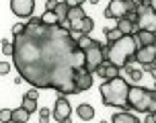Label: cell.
<instances>
[{
  "instance_id": "6da1fadb",
  "label": "cell",
  "mask_w": 156,
  "mask_h": 123,
  "mask_svg": "<svg viewBox=\"0 0 156 123\" xmlns=\"http://www.w3.org/2000/svg\"><path fill=\"white\" fill-rule=\"evenodd\" d=\"M12 64L19 76L33 88H54L60 94H76L74 76L84 68V51L76 37L60 25H43L39 16L25 23L12 39Z\"/></svg>"
},
{
  "instance_id": "7a4b0ae2",
  "label": "cell",
  "mask_w": 156,
  "mask_h": 123,
  "mask_svg": "<svg viewBox=\"0 0 156 123\" xmlns=\"http://www.w3.org/2000/svg\"><path fill=\"white\" fill-rule=\"evenodd\" d=\"M138 47H140V43L136 41L133 35H121L117 41L109 43V47L105 49V60L121 70L133 60Z\"/></svg>"
},
{
  "instance_id": "3957f363",
  "label": "cell",
  "mask_w": 156,
  "mask_h": 123,
  "mask_svg": "<svg viewBox=\"0 0 156 123\" xmlns=\"http://www.w3.org/2000/svg\"><path fill=\"white\" fill-rule=\"evenodd\" d=\"M101 100L107 107H119V109H127V92H129V84L123 76L111 78L105 80L101 84Z\"/></svg>"
},
{
  "instance_id": "277c9868",
  "label": "cell",
  "mask_w": 156,
  "mask_h": 123,
  "mask_svg": "<svg viewBox=\"0 0 156 123\" xmlns=\"http://www.w3.org/2000/svg\"><path fill=\"white\" fill-rule=\"evenodd\" d=\"M127 109H136L138 113L156 115V90L144 86H129L127 92Z\"/></svg>"
},
{
  "instance_id": "5b68a950",
  "label": "cell",
  "mask_w": 156,
  "mask_h": 123,
  "mask_svg": "<svg viewBox=\"0 0 156 123\" xmlns=\"http://www.w3.org/2000/svg\"><path fill=\"white\" fill-rule=\"evenodd\" d=\"M103 62H105V47H103L101 41L94 39V43L84 51V70L94 74V70L99 68Z\"/></svg>"
},
{
  "instance_id": "8992f818",
  "label": "cell",
  "mask_w": 156,
  "mask_h": 123,
  "mask_svg": "<svg viewBox=\"0 0 156 123\" xmlns=\"http://www.w3.org/2000/svg\"><path fill=\"white\" fill-rule=\"evenodd\" d=\"M136 29L156 33V8L154 6H148V8L138 6V10H136Z\"/></svg>"
},
{
  "instance_id": "52a82bcc",
  "label": "cell",
  "mask_w": 156,
  "mask_h": 123,
  "mask_svg": "<svg viewBox=\"0 0 156 123\" xmlns=\"http://www.w3.org/2000/svg\"><path fill=\"white\" fill-rule=\"evenodd\" d=\"M51 115H54V119H55L58 123H64L66 119H70V117H72L70 100L66 99V97H62V94H60V99L55 100V105H54V111H51Z\"/></svg>"
},
{
  "instance_id": "ba28073f",
  "label": "cell",
  "mask_w": 156,
  "mask_h": 123,
  "mask_svg": "<svg viewBox=\"0 0 156 123\" xmlns=\"http://www.w3.org/2000/svg\"><path fill=\"white\" fill-rule=\"evenodd\" d=\"M10 10L19 19H31L35 10V0H10Z\"/></svg>"
},
{
  "instance_id": "9c48e42d",
  "label": "cell",
  "mask_w": 156,
  "mask_h": 123,
  "mask_svg": "<svg viewBox=\"0 0 156 123\" xmlns=\"http://www.w3.org/2000/svg\"><path fill=\"white\" fill-rule=\"evenodd\" d=\"M105 19H115V21H119L121 16L127 15V6H125V0H111L109 4H107V8H105Z\"/></svg>"
},
{
  "instance_id": "30bf717a",
  "label": "cell",
  "mask_w": 156,
  "mask_h": 123,
  "mask_svg": "<svg viewBox=\"0 0 156 123\" xmlns=\"http://www.w3.org/2000/svg\"><path fill=\"white\" fill-rule=\"evenodd\" d=\"M93 76H94V74L86 72L84 68H80V70H78V72H76V76H74V90H76V94H78V92L88 90V88L93 86Z\"/></svg>"
},
{
  "instance_id": "8fae6325",
  "label": "cell",
  "mask_w": 156,
  "mask_h": 123,
  "mask_svg": "<svg viewBox=\"0 0 156 123\" xmlns=\"http://www.w3.org/2000/svg\"><path fill=\"white\" fill-rule=\"evenodd\" d=\"M133 60L140 62L142 66H148V64H152V62L156 60V43H152V45H144V47H138V51H136V55H133Z\"/></svg>"
},
{
  "instance_id": "7c38bea8",
  "label": "cell",
  "mask_w": 156,
  "mask_h": 123,
  "mask_svg": "<svg viewBox=\"0 0 156 123\" xmlns=\"http://www.w3.org/2000/svg\"><path fill=\"white\" fill-rule=\"evenodd\" d=\"M94 74H99V76L105 78V80H111V78H117V76H119V68H117V66H113V64H109V62H103L101 66L94 70Z\"/></svg>"
},
{
  "instance_id": "4fadbf2b",
  "label": "cell",
  "mask_w": 156,
  "mask_h": 123,
  "mask_svg": "<svg viewBox=\"0 0 156 123\" xmlns=\"http://www.w3.org/2000/svg\"><path fill=\"white\" fill-rule=\"evenodd\" d=\"M133 37H136L138 43H140V47L156 43V33H150V31H140V29H138L136 33H133Z\"/></svg>"
},
{
  "instance_id": "5bb4252c",
  "label": "cell",
  "mask_w": 156,
  "mask_h": 123,
  "mask_svg": "<svg viewBox=\"0 0 156 123\" xmlns=\"http://www.w3.org/2000/svg\"><path fill=\"white\" fill-rule=\"evenodd\" d=\"M117 29H119V33L121 35H133L136 33V23H133L132 19H127V16H121L119 21H117Z\"/></svg>"
},
{
  "instance_id": "9a60e30c",
  "label": "cell",
  "mask_w": 156,
  "mask_h": 123,
  "mask_svg": "<svg viewBox=\"0 0 156 123\" xmlns=\"http://www.w3.org/2000/svg\"><path fill=\"white\" fill-rule=\"evenodd\" d=\"M111 123H142L140 119L132 113H127V111H119V113H113L111 117Z\"/></svg>"
},
{
  "instance_id": "2e32d148",
  "label": "cell",
  "mask_w": 156,
  "mask_h": 123,
  "mask_svg": "<svg viewBox=\"0 0 156 123\" xmlns=\"http://www.w3.org/2000/svg\"><path fill=\"white\" fill-rule=\"evenodd\" d=\"M86 16V10L82 6H74V8H70V10H68V16H66V21H68V23H80V21H82V19H84Z\"/></svg>"
},
{
  "instance_id": "e0dca14e",
  "label": "cell",
  "mask_w": 156,
  "mask_h": 123,
  "mask_svg": "<svg viewBox=\"0 0 156 123\" xmlns=\"http://www.w3.org/2000/svg\"><path fill=\"white\" fill-rule=\"evenodd\" d=\"M78 117L82 119V121H90L94 117V109H93V105H88V103H82V105H78Z\"/></svg>"
},
{
  "instance_id": "ac0fdd59",
  "label": "cell",
  "mask_w": 156,
  "mask_h": 123,
  "mask_svg": "<svg viewBox=\"0 0 156 123\" xmlns=\"http://www.w3.org/2000/svg\"><path fill=\"white\" fill-rule=\"evenodd\" d=\"M94 29V21L90 16H84L80 21V29H78V35H90V31Z\"/></svg>"
},
{
  "instance_id": "d6986e66",
  "label": "cell",
  "mask_w": 156,
  "mask_h": 123,
  "mask_svg": "<svg viewBox=\"0 0 156 123\" xmlns=\"http://www.w3.org/2000/svg\"><path fill=\"white\" fill-rule=\"evenodd\" d=\"M68 10H70V8H68V4H66V2H58V6L54 8L55 16H58V25L66 21V16H68Z\"/></svg>"
},
{
  "instance_id": "ffe728a7",
  "label": "cell",
  "mask_w": 156,
  "mask_h": 123,
  "mask_svg": "<svg viewBox=\"0 0 156 123\" xmlns=\"http://www.w3.org/2000/svg\"><path fill=\"white\" fill-rule=\"evenodd\" d=\"M93 43H94V39L90 37V35H78L76 37V45H78V49H82V51H86Z\"/></svg>"
},
{
  "instance_id": "44dd1931",
  "label": "cell",
  "mask_w": 156,
  "mask_h": 123,
  "mask_svg": "<svg viewBox=\"0 0 156 123\" xmlns=\"http://www.w3.org/2000/svg\"><path fill=\"white\" fill-rule=\"evenodd\" d=\"M29 117H31V115H29L23 107L12 109V121H16V123H27V121H29Z\"/></svg>"
},
{
  "instance_id": "7402d4cb",
  "label": "cell",
  "mask_w": 156,
  "mask_h": 123,
  "mask_svg": "<svg viewBox=\"0 0 156 123\" xmlns=\"http://www.w3.org/2000/svg\"><path fill=\"white\" fill-rule=\"evenodd\" d=\"M39 19H41V23H43V25H58V16H55L54 10H45Z\"/></svg>"
},
{
  "instance_id": "603a6c76",
  "label": "cell",
  "mask_w": 156,
  "mask_h": 123,
  "mask_svg": "<svg viewBox=\"0 0 156 123\" xmlns=\"http://www.w3.org/2000/svg\"><path fill=\"white\" fill-rule=\"evenodd\" d=\"M125 72H127V76H129V80H133V82H140V80H142V76H144V74H142V70H138V68H132L129 64L125 66Z\"/></svg>"
},
{
  "instance_id": "cb8c5ba5",
  "label": "cell",
  "mask_w": 156,
  "mask_h": 123,
  "mask_svg": "<svg viewBox=\"0 0 156 123\" xmlns=\"http://www.w3.org/2000/svg\"><path fill=\"white\" fill-rule=\"evenodd\" d=\"M21 107H23L25 111H27V113L31 115V113H35V111H37V100H33V99H27V97H23V105H21Z\"/></svg>"
},
{
  "instance_id": "d4e9b609",
  "label": "cell",
  "mask_w": 156,
  "mask_h": 123,
  "mask_svg": "<svg viewBox=\"0 0 156 123\" xmlns=\"http://www.w3.org/2000/svg\"><path fill=\"white\" fill-rule=\"evenodd\" d=\"M105 37H107L109 43H113V41H117V39L121 37V33H119L117 27H113V29H105Z\"/></svg>"
},
{
  "instance_id": "484cf974",
  "label": "cell",
  "mask_w": 156,
  "mask_h": 123,
  "mask_svg": "<svg viewBox=\"0 0 156 123\" xmlns=\"http://www.w3.org/2000/svg\"><path fill=\"white\" fill-rule=\"evenodd\" d=\"M49 119H51V111L47 107L39 109V123H49Z\"/></svg>"
},
{
  "instance_id": "4316f807",
  "label": "cell",
  "mask_w": 156,
  "mask_h": 123,
  "mask_svg": "<svg viewBox=\"0 0 156 123\" xmlns=\"http://www.w3.org/2000/svg\"><path fill=\"white\" fill-rule=\"evenodd\" d=\"M2 54H4V55H10V58H12V41H6V39H2Z\"/></svg>"
},
{
  "instance_id": "83f0119b",
  "label": "cell",
  "mask_w": 156,
  "mask_h": 123,
  "mask_svg": "<svg viewBox=\"0 0 156 123\" xmlns=\"http://www.w3.org/2000/svg\"><path fill=\"white\" fill-rule=\"evenodd\" d=\"M10 119H12V111H10V109H0V121L8 123Z\"/></svg>"
},
{
  "instance_id": "f1b7e54d",
  "label": "cell",
  "mask_w": 156,
  "mask_h": 123,
  "mask_svg": "<svg viewBox=\"0 0 156 123\" xmlns=\"http://www.w3.org/2000/svg\"><path fill=\"white\" fill-rule=\"evenodd\" d=\"M125 6H127V15L138 10V0H125Z\"/></svg>"
},
{
  "instance_id": "f546056e",
  "label": "cell",
  "mask_w": 156,
  "mask_h": 123,
  "mask_svg": "<svg viewBox=\"0 0 156 123\" xmlns=\"http://www.w3.org/2000/svg\"><path fill=\"white\" fill-rule=\"evenodd\" d=\"M8 72H10V64L6 60H2L0 62V76H6Z\"/></svg>"
},
{
  "instance_id": "4dcf8cb0",
  "label": "cell",
  "mask_w": 156,
  "mask_h": 123,
  "mask_svg": "<svg viewBox=\"0 0 156 123\" xmlns=\"http://www.w3.org/2000/svg\"><path fill=\"white\" fill-rule=\"evenodd\" d=\"M62 2H66V4H68V8H74V6H82L86 0H62Z\"/></svg>"
},
{
  "instance_id": "1f68e13d",
  "label": "cell",
  "mask_w": 156,
  "mask_h": 123,
  "mask_svg": "<svg viewBox=\"0 0 156 123\" xmlns=\"http://www.w3.org/2000/svg\"><path fill=\"white\" fill-rule=\"evenodd\" d=\"M23 31H25V23H16L15 27H12V37H15V35H21Z\"/></svg>"
},
{
  "instance_id": "d6a6232c",
  "label": "cell",
  "mask_w": 156,
  "mask_h": 123,
  "mask_svg": "<svg viewBox=\"0 0 156 123\" xmlns=\"http://www.w3.org/2000/svg\"><path fill=\"white\" fill-rule=\"evenodd\" d=\"M27 99H33V100H37V97H39V92H37V88H31V90L25 94Z\"/></svg>"
},
{
  "instance_id": "836d02e7",
  "label": "cell",
  "mask_w": 156,
  "mask_h": 123,
  "mask_svg": "<svg viewBox=\"0 0 156 123\" xmlns=\"http://www.w3.org/2000/svg\"><path fill=\"white\" fill-rule=\"evenodd\" d=\"M55 6H58V0H47L45 2V10H54Z\"/></svg>"
},
{
  "instance_id": "e575fe53",
  "label": "cell",
  "mask_w": 156,
  "mask_h": 123,
  "mask_svg": "<svg viewBox=\"0 0 156 123\" xmlns=\"http://www.w3.org/2000/svg\"><path fill=\"white\" fill-rule=\"evenodd\" d=\"M142 123H156V115H152V113H146V119Z\"/></svg>"
},
{
  "instance_id": "d590c367",
  "label": "cell",
  "mask_w": 156,
  "mask_h": 123,
  "mask_svg": "<svg viewBox=\"0 0 156 123\" xmlns=\"http://www.w3.org/2000/svg\"><path fill=\"white\" fill-rule=\"evenodd\" d=\"M88 2H90V4H99V0H88Z\"/></svg>"
},
{
  "instance_id": "8d00e7d4",
  "label": "cell",
  "mask_w": 156,
  "mask_h": 123,
  "mask_svg": "<svg viewBox=\"0 0 156 123\" xmlns=\"http://www.w3.org/2000/svg\"><path fill=\"white\" fill-rule=\"evenodd\" d=\"M152 66H156V60H154V62H152Z\"/></svg>"
},
{
  "instance_id": "74e56055",
  "label": "cell",
  "mask_w": 156,
  "mask_h": 123,
  "mask_svg": "<svg viewBox=\"0 0 156 123\" xmlns=\"http://www.w3.org/2000/svg\"><path fill=\"white\" fill-rule=\"evenodd\" d=\"M8 123H16V121H12V119H10V121H8Z\"/></svg>"
},
{
  "instance_id": "f35d334b",
  "label": "cell",
  "mask_w": 156,
  "mask_h": 123,
  "mask_svg": "<svg viewBox=\"0 0 156 123\" xmlns=\"http://www.w3.org/2000/svg\"><path fill=\"white\" fill-rule=\"evenodd\" d=\"M101 123H107V121H105V119H103V121H101Z\"/></svg>"
},
{
  "instance_id": "ab89813d",
  "label": "cell",
  "mask_w": 156,
  "mask_h": 123,
  "mask_svg": "<svg viewBox=\"0 0 156 123\" xmlns=\"http://www.w3.org/2000/svg\"><path fill=\"white\" fill-rule=\"evenodd\" d=\"M154 2H156V0H154Z\"/></svg>"
}]
</instances>
